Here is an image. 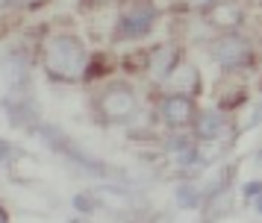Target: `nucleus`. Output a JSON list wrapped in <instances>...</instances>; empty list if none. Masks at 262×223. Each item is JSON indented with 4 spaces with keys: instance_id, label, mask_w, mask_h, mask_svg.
<instances>
[{
    "instance_id": "nucleus-1",
    "label": "nucleus",
    "mask_w": 262,
    "mask_h": 223,
    "mask_svg": "<svg viewBox=\"0 0 262 223\" xmlns=\"http://www.w3.org/2000/svg\"><path fill=\"white\" fill-rule=\"evenodd\" d=\"M45 65H48V73H53L56 80H74L85 65L83 41L74 38V35L50 38L48 50H45Z\"/></svg>"
},
{
    "instance_id": "nucleus-2",
    "label": "nucleus",
    "mask_w": 262,
    "mask_h": 223,
    "mask_svg": "<svg viewBox=\"0 0 262 223\" xmlns=\"http://www.w3.org/2000/svg\"><path fill=\"white\" fill-rule=\"evenodd\" d=\"M100 112L112 120H121V117H130L136 112V94H133L130 85H124V82H115V85H109L106 91L100 94Z\"/></svg>"
},
{
    "instance_id": "nucleus-3",
    "label": "nucleus",
    "mask_w": 262,
    "mask_h": 223,
    "mask_svg": "<svg viewBox=\"0 0 262 223\" xmlns=\"http://www.w3.org/2000/svg\"><path fill=\"white\" fill-rule=\"evenodd\" d=\"M212 56L224 65V68H242L250 62V44L242 35H224L218 44L212 47Z\"/></svg>"
},
{
    "instance_id": "nucleus-4",
    "label": "nucleus",
    "mask_w": 262,
    "mask_h": 223,
    "mask_svg": "<svg viewBox=\"0 0 262 223\" xmlns=\"http://www.w3.org/2000/svg\"><path fill=\"white\" fill-rule=\"evenodd\" d=\"M154 18H156V12L150 6H139V9L127 12L118 23V35H124V38H139V35L150 33Z\"/></svg>"
},
{
    "instance_id": "nucleus-5",
    "label": "nucleus",
    "mask_w": 262,
    "mask_h": 223,
    "mask_svg": "<svg viewBox=\"0 0 262 223\" xmlns=\"http://www.w3.org/2000/svg\"><path fill=\"white\" fill-rule=\"evenodd\" d=\"M194 115V106L186 94H171L165 103H162V117H165V123L171 127H186Z\"/></svg>"
},
{
    "instance_id": "nucleus-6",
    "label": "nucleus",
    "mask_w": 262,
    "mask_h": 223,
    "mask_svg": "<svg viewBox=\"0 0 262 223\" xmlns=\"http://www.w3.org/2000/svg\"><path fill=\"white\" fill-rule=\"evenodd\" d=\"M0 70H3V77L12 82V85H21L27 77V56L21 50H9L3 62H0Z\"/></svg>"
},
{
    "instance_id": "nucleus-7",
    "label": "nucleus",
    "mask_w": 262,
    "mask_h": 223,
    "mask_svg": "<svg viewBox=\"0 0 262 223\" xmlns=\"http://www.w3.org/2000/svg\"><path fill=\"white\" fill-rule=\"evenodd\" d=\"M221 129H224V115H221V112H206V115L198 120V135H201V138H215Z\"/></svg>"
},
{
    "instance_id": "nucleus-8",
    "label": "nucleus",
    "mask_w": 262,
    "mask_h": 223,
    "mask_svg": "<svg viewBox=\"0 0 262 223\" xmlns=\"http://www.w3.org/2000/svg\"><path fill=\"white\" fill-rule=\"evenodd\" d=\"M174 50H168V47H162L159 53H156L154 65H150V70H154V77H171V70H174Z\"/></svg>"
},
{
    "instance_id": "nucleus-9",
    "label": "nucleus",
    "mask_w": 262,
    "mask_h": 223,
    "mask_svg": "<svg viewBox=\"0 0 262 223\" xmlns=\"http://www.w3.org/2000/svg\"><path fill=\"white\" fill-rule=\"evenodd\" d=\"M194 82H198V73H194V68H191V65H183V68L171 77V85H174V88H180V91H189V88H194Z\"/></svg>"
},
{
    "instance_id": "nucleus-10",
    "label": "nucleus",
    "mask_w": 262,
    "mask_h": 223,
    "mask_svg": "<svg viewBox=\"0 0 262 223\" xmlns=\"http://www.w3.org/2000/svg\"><path fill=\"white\" fill-rule=\"evenodd\" d=\"M212 21L218 23H236L242 21V9H236V6H215V18Z\"/></svg>"
},
{
    "instance_id": "nucleus-11",
    "label": "nucleus",
    "mask_w": 262,
    "mask_h": 223,
    "mask_svg": "<svg viewBox=\"0 0 262 223\" xmlns=\"http://www.w3.org/2000/svg\"><path fill=\"white\" fill-rule=\"evenodd\" d=\"M177 200H180L183 209H194V206H198V191H194L191 185H180L177 188Z\"/></svg>"
},
{
    "instance_id": "nucleus-12",
    "label": "nucleus",
    "mask_w": 262,
    "mask_h": 223,
    "mask_svg": "<svg viewBox=\"0 0 262 223\" xmlns=\"http://www.w3.org/2000/svg\"><path fill=\"white\" fill-rule=\"evenodd\" d=\"M74 209L83 211V214L85 211H92L95 209V206H92V197H89V194H77V197H74Z\"/></svg>"
},
{
    "instance_id": "nucleus-13",
    "label": "nucleus",
    "mask_w": 262,
    "mask_h": 223,
    "mask_svg": "<svg viewBox=\"0 0 262 223\" xmlns=\"http://www.w3.org/2000/svg\"><path fill=\"white\" fill-rule=\"evenodd\" d=\"M15 156V147L12 144H6V141H0V164H9Z\"/></svg>"
},
{
    "instance_id": "nucleus-14",
    "label": "nucleus",
    "mask_w": 262,
    "mask_h": 223,
    "mask_svg": "<svg viewBox=\"0 0 262 223\" xmlns=\"http://www.w3.org/2000/svg\"><path fill=\"white\" fill-rule=\"evenodd\" d=\"M245 194H248V197H259L262 194V182H250V185L245 188Z\"/></svg>"
},
{
    "instance_id": "nucleus-15",
    "label": "nucleus",
    "mask_w": 262,
    "mask_h": 223,
    "mask_svg": "<svg viewBox=\"0 0 262 223\" xmlns=\"http://www.w3.org/2000/svg\"><path fill=\"white\" fill-rule=\"evenodd\" d=\"M191 6H194V9H203V6H212L215 0H189Z\"/></svg>"
},
{
    "instance_id": "nucleus-16",
    "label": "nucleus",
    "mask_w": 262,
    "mask_h": 223,
    "mask_svg": "<svg viewBox=\"0 0 262 223\" xmlns=\"http://www.w3.org/2000/svg\"><path fill=\"white\" fill-rule=\"evenodd\" d=\"M256 211H259V214H262V194H259V197H256Z\"/></svg>"
},
{
    "instance_id": "nucleus-17",
    "label": "nucleus",
    "mask_w": 262,
    "mask_h": 223,
    "mask_svg": "<svg viewBox=\"0 0 262 223\" xmlns=\"http://www.w3.org/2000/svg\"><path fill=\"white\" fill-rule=\"evenodd\" d=\"M15 0H0V6H12Z\"/></svg>"
}]
</instances>
